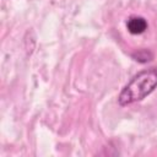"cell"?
Segmentation results:
<instances>
[{
    "instance_id": "cell-1",
    "label": "cell",
    "mask_w": 157,
    "mask_h": 157,
    "mask_svg": "<svg viewBox=\"0 0 157 157\" xmlns=\"http://www.w3.org/2000/svg\"><path fill=\"white\" fill-rule=\"evenodd\" d=\"M157 88V66L145 69L134 75L123 87L118 96V103L121 107L142 101Z\"/></svg>"
},
{
    "instance_id": "cell-2",
    "label": "cell",
    "mask_w": 157,
    "mask_h": 157,
    "mask_svg": "<svg viewBox=\"0 0 157 157\" xmlns=\"http://www.w3.org/2000/svg\"><path fill=\"white\" fill-rule=\"evenodd\" d=\"M126 28L131 34H141L147 29V21L141 16H131L126 22Z\"/></svg>"
},
{
    "instance_id": "cell-3",
    "label": "cell",
    "mask_w": 157,
    "mask_h": 157,
    "mask_svg": "<svg viewBox=\"0 0 157 157\" xmlns=\"http://www.w3.org/2000/svg\"><path fill=\"white\" fill-rule=\"evenodd\" d=\"M131 58L137 61V63H141V64H145V63H148L152 60L153 58V54L150 49H146V48H142V49H137L135 50L132 54H131Z\"/></svg>"
}]
</instances>
